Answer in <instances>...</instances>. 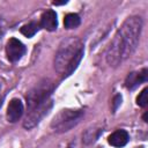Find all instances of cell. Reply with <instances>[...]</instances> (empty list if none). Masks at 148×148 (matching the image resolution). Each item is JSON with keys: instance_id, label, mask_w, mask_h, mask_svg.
I'll return each instance as SVG.
<instances>
[{"instance_id": "6da1fadb", "label": "cell", "mask_w": 148, "mask_h": 148, "mask_svg": "<svg viewBox=\"0 0 148 148\" xmlns=\"http://www.w3.org/2000/svg\"><path fill=\"white\" fill-rule=\"evenodd\" d=\"M141 29L142 20L140 16H131L123 23L106 52V60L111 66L119 65L134 52L139 43Z\"/></svg>"}, {"instance_id": "7a4b0ae2", "label": "cell", "mask_w": 148, "mask_h": 148, "mask_svg": "<svg viewBox=\"0 0 148 148\" xmlns=\"http://www.w3.org/2000/svg\"><path fill=\"white\" fill-rule=\"evenodd\" d=\"M83 56V45L79 38L71 37L64 40L56 54L54 67L62 77L69 76L80 64Z\"/></svg>"}, {"instance_id": "3957f363", "label": "cell", "mask_w": 148, "mask_h": 148, "mask_svg": "<svg viewBox=\"0 0 148 148\" xmlns=\"http://www.w3.org/2000/svg\"><path fill=\"white\" fill-rule=\"evenodd\" d=\"M82 117H83V112L80 110H69V109L61 110L54 116L51 123V127L53 128L54 132L64 133L76 126Z\"/></svg>"}, {"instance_id": "277c9868", "label": "cell", "mask_w": 148, "mask_h": 148, "mask_svg": "<svg viewBox=\"0 0 148 148\" xmlns=\"http://www.w3.org/2000/svg\"><path fill=\"white\" fill-rule=\"evenodd\" d=\"M53 90V84L49 80H43L37 83L27 95L28 112L40 106L50 99V95Z\"/></svg>"}, {"instance_id": "5b68a950", "label": "cell", "mask_w": 148, "mask_h": 148, "mask_svg": "<svg viewBox=\"0 0 148 148\" xmlns=\"http://www.w3.org/2000/svg\"><path fill=\"white\" fill-rule=\"evenodd\" d=\"M51 106H52V101L49 99L47 102H45L40 106H38V108L29 111L28 114H27V117H25V120L23 123V126L25 128H28V130L29 128H32L34 126H36L40 121V119L47 113V111L51 109Z\"/></svg>"}, {"instance_id": "8992f818", "label": "cell", "mask_w": 148, "mask_h": 148, "mask_svg": "<svg viewBox=\"0 0 148 148\" xmlns=\"http://www.w3.org/2000/svg\"><path fill=\"white\" fill-rule=\"evenodd\" d=\"M7 57L10 61H17L25 53V46L16 38H10L6 46Z\"/></svg>"}, {"instance_id": "52a82bcc", "label": "cell", "mask_w": 148, "mask_h": 148, "mask_svg": "<svg viewBox=\"0 0 148 148\" xmlns=\"http://www.w3.org/2000/svg\"><path fill=\"white\" fill-rule=\"evenodd\" d=\"M23 113V104L20 99L17 98H13L7 108V119L10 123H15L17 121L21 116Z\"/></svg>"}, {"instance_id": "ba28073f", "label": "cell", "mask_w": 148, "mask_h": 148, "mask_svg": "<svg viewBox=\"0 0 148 148\" xmlns=\"http://www.w3.org/2000/svg\"><path fill=\"white\" fill-rule=\"evenodd\" d=\"M147 79H148V71L146 68H143L141 72H135V73L128 74V76L126 77V81H125V86L128 89H133L138 84L146 82Z\"/></svg>"}, {"instance_id": "9c48e42d", "label": "cell", "mask_w": 148, "mask_h": 148, "mask_svg": "<svg viewBox=\"0 0 148 148\" xmlns=\"http://www.w3.org/2000/svg\"><path fill=\"white\" fill-rule=\"evenodd\" d=\"M57 24H58V21H57L56 12L50 9L42 14V17H40V27L42 28H44L49 31H53L57 29Z\"/></svg>"}, {"instance_id": "30bf717a", "label": "cell", "mask_w": 148, "mask_h": 148, "mask_svg": "<svg viewBox=\"0 0 148 148\" xmlns=\"http://www.w3.org/2000/svg\"><path fill=\"white\" fill-rule=\"evenodd\" d=\"M108 141H109V143H110L111 146L120 148V147H124V146L128 142V134H127V132L124 131V130H118V131L113 132V133L109 136Z\"/></svg>"}, {"instance_id": "8fae6325", "label": "cell", "mask_w": 148, "mask_h": 148, "mask_svg": "<svg viewBox=\"0 0 148 148\" xmlns=\"http://www.w3.org/2000/svg\"><path fill=\"white\" fill-rule=\"evenodd\" d=\"M80 16L77 14H67L65 16V20H64V24H65V28L67 29H74L76 28L79 24H80Z\"/></svg>"}, {"instance_id": "7c38bea8", "label": "cell", "mask_w": 148, "mask_h": 148, "mask_svg": "<svg viewBox=\"0 0 148 148\" xmlns=\"http://www.w3.org/2000/svg\"><path fill=\"white\" fill-rule=\"evenodd\" d=\"M39 29V25L36 22H30L28 24H24L21 28V32L25 36V37H32Z\"/></svg>"}, {"instance_id": "4fadbf2b", "label": "cell", "mask_w": 148, "mask_h": 148, "mask_svg": "<svg viewBox=\"0 0 148 148\" xmlns=\"http://www.w3.org/2000/svg\"><path fill=\"white\" fill-rule=\"evenodd\" d=\"M147 95H148V88H145V89L139 94V96H138V98H136V104L140 105V106H146V105H147V102H148Z\"/></svg>"}, {"instance_id": "5bb4252c", "label": "cell", "mask_w": 148, "mask_h": 148, "mask_svg": "<svg viewBox=\"0 0 148 148\" xmlns=\"http://www.w3.org/2000/svg\"><path fill=\"white\" fill-rule=\"evenodd\" d=\"M121 103V96L120 95H116L113 98V111L117 110V108L119 106V104Z\"/></svg>"}, {"instance_id": "9a60e30c", "label": "cell", "mask_w": 148, "mask_h": 148, "mask_svg": "<svg viewBox=\"0 0 148 148\" xmlns=\"http://www.w3.org/2000/svg\"><path fill=\"white\" fill-rule=\"evenodd\" d=\"M5 32V23H3V20L0 17V37L3 35Z\"/></svg>"}, {"instance_id": "2e32d148", "label": "cell", "mask_w": 148, "mask_h": 148, "mask_svg": "<svg viewBox=\"0 0 148 148\" xmlns=\"http://www.w3.org/2000/svg\"><path fill=\"white\" fill-rule=\"evenodd\" d=\"M66 3V1H53V5H64Z\"/></svg>"}, {"instance_id": "e0dca14e", "label": "cell", "mask_w": 148, "mask_h": 148, "mask_svg": "<svg viewBox=\"0 0 148 148\" xmlns=\"http://www.w3.org/2000/svg\"><path fill=\"white\" fill-rule=\"evenodd\" d=\"M0 89H1V84H0Z\"/></svg>"}]
</instances>
